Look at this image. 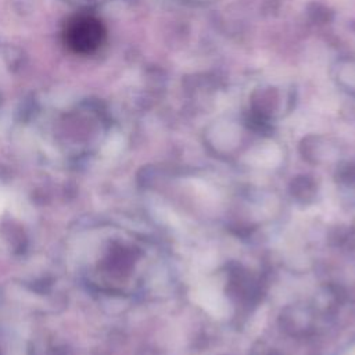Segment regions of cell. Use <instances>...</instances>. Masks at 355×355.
Instances as JSON below:
<instances>
[{
	"label": "cell",
	"mask_w": 355,
	"mask_h": 355,
	"mask_svg": "<svg viewBox=\"0 0 355 355\" xmlns=\"http://www.w3.org/2000/svg\"><path fill=\"white\" fill-rule=\"evenodd\" d=\"M105 36L101 21L92 15H76L71 18L64 29L67 46L79 54H89L97 50Z\"/></svg>",
	"instance_id": "1"
}]
</instances>
